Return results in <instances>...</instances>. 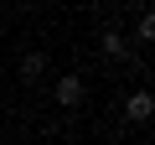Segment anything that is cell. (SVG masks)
I'll return each mask as SVG.
<instances>
[{
    "instance_id": "obj_5",
    "label": "cell",
    "mask_w": 155,
    "mask_h": 145,
    "mask_svg": "<svg viewBox=\"0 0 155 145\" xmlns=\"http://www.w3.org/2000/svg\"><path fill=\"white\" fill-rule=\"evenodd\" d=\"M140 36H145V42L155 36V16H150V11H140Z\"/></svg>"
},
{
    "instance_id": "obj_1",
    "label": "cell",
    "mask_w": 155,
    "mask_h": 145,
    "mask_svg": "<svg viewBox=\"0 0 155 145\" xmlns=\"http://www.w3.org/2000/svg\"><path fill=\"white\" fill-rule=\"evenodd\" d=\"M57 104L62 109H78V104H83V78H78V72H67V78H57Z\"/></svg>"
},
{
    "instance_id": "obj_2",
    "label": "cell",
    "mask_w": 155,
    "mask_h": 145,
    "mask_svg": "<svg viewBox=\"0 0 155 145\" xmlns=\"http://www.w3.org/2000/svg\"><path fill=\"white\" fill-rule=\"evenodd\" d=\"M150 114H155V99H150V93H145V88H140V93H129V99H124V119H129V124H145V119H150Z\"/></svg>"
},
{
    "instance_id": "obj_3",
    "label": "cell",
    "mask_w": 155,
    "mask_h": 145,
    "mask_svg": "<svg viewBox=\"0 0 155 145\" xmlns=\"http://www.w3.org/2000/svg\"><path fill=\"white\" fill-rule=\"evenodd\" d=\"M98 47H104V57H114V62H119V57H129L124 31H104V36H98Z\"/></svg>"
},
{
    "instance_id": "obj_4",
    "label": "cell",
    "mask_w": 155,
    "mask_h": 145,
    "mask_svg": "<svg viewBox=\"0 0 155 145\" xmlns=\"http://www.w3.org/2000/svg\"><path fill=\"white\" fill-rule=\"evenodd\" d=\"M21 72H26V78H41V72H47V52H26L21 57Z\"/></svg>"
}]
</instances>
